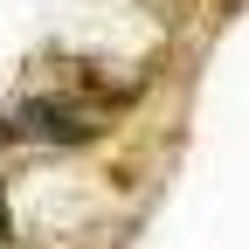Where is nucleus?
I'll list each match as a JSON object with an SVG mask.
<instances>
[{"instance_id":"obj_1","label":"nucleus","mask_w":249,"mask_h":249,"mask_svg":"<svg viewBox=\"0 0 249 249\" xmlns=\"http://www.w3.org/2000/svg\"><path fill=\"white\" fill-rule=\"evenodd\" d=\"M104 104L70 97V90H42V97H21L0 111V139H35V145H90L104 139Z\"/></svg>"},{"instance_id":"obj_2","label":"nucleus","mask_w":249,"mask_h":249,"mask_svg":"<svg viewBox=\"0 0 249 249\" xmlns=\"http://www.w3.org/2000/svg\"><path fill=\"white\" fill-rule=\"evenodd\" d=\"M14 235V222H7V194H0V242H7Z\"/></svg>"}]
</instances>
